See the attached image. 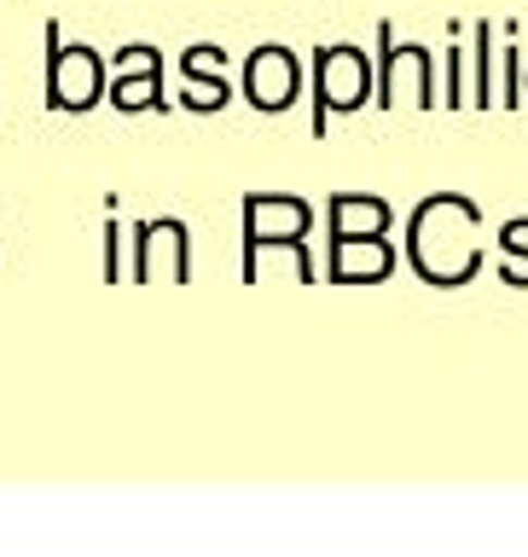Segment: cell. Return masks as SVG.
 <instances>
[]
</instances>
